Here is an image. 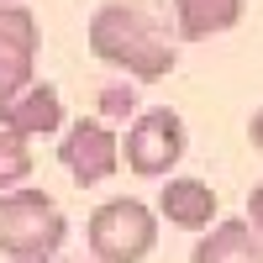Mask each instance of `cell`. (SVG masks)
I'll list each match as a JSON object with an SVG mask.
<instances>
[{"label":"cell","mask_w":263,"mask_h":263,"mask_svg":"<svg viewBox=\"0 0 263 263\" xmlns=\"http://www.w3.org/2000/svg\"><path fill=\"white\" fill-rule=\"evenodd\" d=\"M90 53L111 69H126L132 79H163L174 69V48L158 37L153 16L126 0H111L90 16Z\"/></svg>","instance_id":"obj_1"},{"label":"cell","mask_w":263,"mask_h":263,"mask_svg":"<svg viewBox=\"0 0 263 263\" xmlns=\"http://www.w3.org/2000/svg\"><path fill=\"white\" fill-rule=\"evenodd\" d=\"M63 237H69V221L53 205V195L42 190H11L0 195V253L16 263H48Z\"/></svg>","instance_id":"obj_2"},{"label":"cell","mask_w":263,"mask_h":263,"mask_svg":"<svg viewBox=\"0 0 263 263\" xmlns=\"http://www.w3.org/2000/svg\"><path fill=\"white\" fill-rule=\"evenodd\" d=\"M158 242V221L142 200H105L90 216V253L100 263H142Z\"/></svg>","instance_id":"obj_3"},{"label":"cell","mask_w":263,"mask_h":263,"mask_svg":"<svg viewBox=\"0 0 263 263\" xmlns=\"http://www.w3.org/2000/svg\"><path fill=\"white\" fill-rule=\"evenodd\" d=\"M121 158H126L132 174H142V179H158V174H168L174 163L184 158V121L174 116L168 105H153V111H142L137 121L126 126Z\"/></svg>","instance_id":"obj_4"},{"label":"cell","mask_w":263,"mask_h":263,"mask_svg":"<svg viewBox=\"0 0 263 263\" xmlns=\"http://www.w3.org/2000/svg\"><path fill=\"white\" fill-rule=\"evenodd\" d=\"M37 69V16L27 6H0V105L16 100Z\"/></svg>","instance_id":"obj_5"},{"label":"cell","mask_w":263,"mask_h":263,"mask_svg":"<svg viewBox=\"0 0 263 263\" xmlns=\"http://www.w3.org/2000/svg\"><path fill=\"white\" fill-rule=\"evenodd\" d=\"M58 158H63V168H69L79 184H100V179L116 174L121 142L111 137V126H100V121H74L63 132V142H58Z\"/></svg>","instance_id":"obj_6"},{"label":"cell","mask_w":263,"mask_h":263,"mask_svg":"<svg viewBox=\"0 0 263 263\" xmlns=\"http://www.w3.org/2000/svg\"><path fill=\"white\" fill-rule=\"evenodd\" d=\"M63 121V100L53 84H27L16 100L0 105V126L16 132V137H37V132H58Z\"/></svg>","instance_id":"obj_7"},{"label":"cell","mask_w":263,"mask_h":263,"mask_svg":"<svg viewBox=\"0 0 263 263\" xmlns=\"http://www.w3.org/2000/svg\"><path fill=\"white\" fill-rule=\"evenodd\" d=\"M158 211L168 216V227H184V232H200L216 221V190L205 179H168L158 195Z\"/></svg>","instance_id":"obj_8"},{"label":"cell","mask_w":263,"mask_h":263,"mask_svg":"<svg viewBox=\"0 0 263 263\" xmlns=\"http://www.w3.org/2000/svg\"><path fill=\"white\" fill-rule=\"evenodd\" d=\"M190 263H263V237L248 221H221L211 227V237L195 242Z\"/></svg>","instance_id":"obj_9"},{"label":"cell","mask_w":263,"mask_h":263,"mask_svg":"<svg viewBox=\"0 0 263 263\" xmlns=\"http://www.w3.org/2000/svg\"><path fill=\"white\" fill-rule=\"evenodd\" d=\"M242 21V0H174V27L184 42H205Z\"/></svg>","instance_id":"obj_10"},{"label":"cell","mask_w":263,"mask_h":263,"mask_svg":"<svg viewBox=\"0 0 263 263\" xmlns=\"http://www.w3.org/2000/svg\"><path fill=\"white\" fill-rule=\"evenodd\" d=\"M32 174V147L27 137H16V132L0 126V195H11V184H21Z\"/></svg>","instance_id":"obj_11"},{"label":"cell","mask_w":263,"mask_h":263,"mask_svg":"<svg viewBox=\"0 0 263 263\" xmlns=\"http://www.w3.org/2000/svg\"><path fill=\"white\" fill-rule=\"evenodd\" d=\"M248 227L263 237V184H253V195H248Z\"/></svg>","instance_id":"obj_12"},{"label":"cell","mask_w":263,"mask_h":263,"mask_svg":"<svg viewBox=\"0 0 263 263\" xmlns=\"http://www.w3.org/2000/svg\"><path fill=\"white\" fill-rule=\"evenodd\" d=\"M126 105H132V95H121V90H111V95H105V111H111V116H121Z\"/></svg>","instance_id":"obj_13"},{"label":"cell","mask_w":263,"mask_h":263,"mask_svg":"<svg viewBox=\"0 0 263 263\" xmlns=\"http://www.w3.org/2000/svg\"><path fill=\"white\" fill-rule=\"evenodd\" d=\"M253 147L263 153V111H253Z\"/></svg>","instance_id":"obj_14"}]
</instances>
